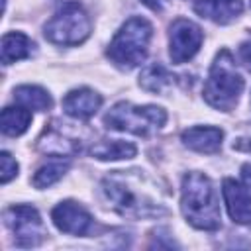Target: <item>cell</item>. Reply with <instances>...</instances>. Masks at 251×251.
Instances as JSON below:
<instances>
[{
  "instance_id": "obj_1",
  "label": "cell",
  "mask_w": 251,
  "mask_h": 251,
  "mask_svg": "<svg viewBox=\"0 0 251 251\" xmlns=\"http://www.w3.org/2000/svg\"><path fill=\"white\" fill-rule=\"evenodd\" d=\"M102 190L110 206L126 218L141 220V218H155L167 214V210L147 190L141 175L112 171L102 180Z\"/></svg>"
},
{
  "instance_id": "obj_2",
  "label": "cell",
  "mask_w": 251,
  "mask_h": 251,
  "mask_svg": "<svg viewBox=\"0 0 251 251\" xmlns=\"http://www.w3.org/2000/svg\"><path fill=\"white\" fill-rule=\"evenodd\" d=\"M180 210L190 226L204 231L220 227V202L212 180L204 173H188L182 178Z\"/></svg>"
},
{
  "instance_id": "obj_3",
  "label": "cell",
  "mask_w": 251,
  "mask_h": 251,
  "mask_svg": "<svg viewBox=\"0 0 251 251\" xmlns=\"http://www.w3.org/2000/svg\"><path fill=\"white\" fill-rule=\"evenodd\" d=\"M241 90L243 78L235 69V61L227 49H222L216 55L204 82V98L212 108L229 112L237 104Z\"/></svg>"
},
{
  "instance_id": "obj_4",
  "label": "cell",
  "mask_w": 251,
  "mask_h": 251,
  "mask_svg": "<svg viewBox=\"0 0 251 251\" xmlns=\"http://www.w3.org/2000/svg\"><path fill=\"white\" fill-rule=\"evenodd\" d=\"M151 35H153V27L145 18L141 16L129 18L108 45L110 61L124 71L141 65L147 55Z\"/></svg>"
},
{
  "instance_id": "obj_5",
  "label": "cell",
  "mask_w": 251,
  "mask_h": 251,
  "mask_svg": "<svg viewBox=\"0 0 251 251\" xmlns=\"http://www.w3.org/2000/svg\"><path fill=\"white\" fill-rule=\"evenodd\" d=\"M167 122V112L159 106H133L129 102H118L104 116V124L110 129L129 131L135 135H151Z\"/></svg>"
},
{
  "instance_id": "obj_6",
  "label": "cell",
  "mask_w": 251,
  "mask_h": 251,
  "mask_svg": "<svg viewBox=\"0 0 251 251\" xmlns=\"http://www.w3.org/2000/svg\"><path fill=\"white\" fill-rule=\"evenodd\" d=\"M90 18L78 2H65L45 24L43 33L55 45H78L90 35Z\"/></svg>"
},
{
  "instance_id": "obj_7",
  "label": "cell",
  "mask_w": 251,
  "mask_h": 251,
  "mask_svg": "<svg viewBox=\"0 0 251 251\" xmlns=\"http://www.w3.org/2000/svg\"><path fill=\"white\" fill-rule=\"evenodd\" d=\"M6 226L12 229L18 247H35L45 237V227L39 212L33 206L18 204L6 210Z\"/></svg>"
},
{
  "instance_id": "obj_8",
  "label": "cell",
  "mask_w": 251,
  "mask_h": 251,
  "mask_svg": "<svg viewBox=\"0 0 251 251\" xmlns=\"http://www.w3.org/2000/svg\"><path fill=\"white\" fill-rule=\"evenodd\" d=\"M202 29L186 20V18H176L171 24V31H169V55L171 61L176 65H182L186 61H190L200 45H202Z\"/></svg>"
},
{
  "instance_id": "obj_9",
  "label": "cell",
  "mask_w": 251,
  "mask_h": 251,
  "mask_svg": "<svg viewBox=\"0 0 251 251\" xmlns=\"http://www.w3.org/2000/svg\"><path fill=\"white\" fill-rule=\"evenodd\" d=\"M51 220L57 226V229L71 235H84L92 226V216L73 200L57 204L51 212Z\"/></svg>"
},
{
  "instance_id": "obj_10",
  "label": "cell",
  "mask_w": 251,
  "mask_h": 251,
  "mask_svg": "<svg viewBox=\"0 0 251 251\" xmlns=\"http://www.w3.org/2000/svg\"><path fill=\"white\" fill-rule=\"evenodd\" d=\"M222 194L229 218L237 224H251V190L233 178H226L222 184Z\"/></svg>"
},
{
  "instance_id": "obj_11",
  "label": "cell",
  "mask_w": 251,
  "mask_h": 251,
  "mask_svg": "<svg viewBox=\"0 0 251 251\" xmlns=\"http://www.w3.org/2000/svg\"><path fill=\"white\" fill-rule=\"evenodd\" d=\"M102 106V98L98 92L90 90V88H76L71 90L65 98H63V110L67 116L76 118V120H88L92 118L98 108Z\"/></svg>"
},
{
  "instance_id": "obj_12",
  "label": "cell",
  "mask_w": 251,
  "mask_h": 251,
  "mask_svg": "<svg viewBox=\"0 0 251 251\" xmlns=\"http://www.w3.org/2000/svg\"><path fill=\"white\" fill-rule=\"evenodd\" d=\"M192 8L200 18L216 24H229L241 14L243 4L241 0H192Z\"/></svg>"
},
{
  "instance_id": "obj_13",
  "label": "cell",
  "mask_w": 251,
  "mask_h": 251,
  "mask_svg": "<svg viewBox=\"0 0 251 251\" xmlns=\"http://www.w3.org/2000/svg\"><path fill=\"white\" fill-rule=\"evenodd\" d=\"M224 133L220 127L212 126H196L182 131V143L198 153H216L222 147Z\"/></svg>"
},
{
  "instance_id": "obj_14",
  "label": "cell",
  "mask_w": 251,
  "mask_h": 251,
  "mask_svg": "<svg viewBox=\"0 0 251 251\" xmlns=\"http://www.w3.org/2000/svg\"><path fill=\"white\" fill-rule=\"evenodd\" d=\"M39 149L43 153H49V155H71V153H76L80 149V141L76 143L75 139H71L67 133H63V129H47L45 135L39 139Z\"/></svg>"
},
{
  "instance_id": "obj_15",
  "label": "cell",
  "mask_w": 251,
  "mask_h": 251,
  "mask_svg": "<svg viewBox=\"0 0 251 251\" xmlns=\"http://www.w3.org/2000/svg\"><path fill=\"white\" fill-rule=\"evenodd\" d=\"M31 39L20 31H12V33H6L2 37V63L4 65H10V63H16V61H22L25 57L31 55Z\"/></svg>"
},
{
  "instance_id": "obj_16",
  "label": "cell",
  "mask_w": 251,
  "mask_h": 251,
  "mask_svg": "<svg viewBox=\"0 0 251 251\" xmlns=\"http://www.w3.org/2000/svg\"><path fill=\"white\" fill-rule=\"evenodd\" d=\"M137 149L133 143L129 141H120V139H112V141H98L90 147V155L100 159V161H116V159H131L135 157Z\"/></svg>"
},
{
  "instance_id": "obj_17",
  "label": "cell",
  "mask_w": 251,
  "mask_h": 251,
  "mask_svg": "<svg viewBox=\"0 0 251 251\" xmlns=\"http://www.w3.org/2000/svg\"><path fill=\"white\" fill-rule=\"evenodd\" d=\"M14 100L27 108V110H37V112H45L51 108V96L47 90H43L41 86H33V84H24L18 86L14 90Z\"/></svg>"
},
{
  "instance_id": "obj_18",
  "label": "cell",
  "mask_w": 251,
  "mask_h": 251,
  "mask_svg": "<svg viewBox=\"0 0 251 251\" xmlns=\"http://www.w3.org/2000/svg\"><path fill=\"white\" fill-rule=\"evenodd\" d=\"M0 124H2V131L4 135H10V137H18L22 135L29 124H31V112L24 106H10V108H4L2 110V118H0Z\"/></svg>"
},
{
  "instance_id": "obj_19",
  "label": "cell",
  "mask_w": 251,
  "mask_h": 251,
  "mask_svg": "<svg viewBox=\"0 0 251 251\" xmlns=\"http://www.w3.org/2000/svg\"><path fill=\"white\" fill-rule=\"evenodd\" d=\"M171 75L167 73V69L159 63H151L147 65L141 75H139V86L147 92H161L169 82H171Z\"/></svg>"
},
{
  "instance_id": "obj_20",
  "label": "cell",
  "mask_w": 251,
  "mask_h": 251,
  "mask_svg": "<svg viewBox=\"0 0 251 251\" xmlns=\"http://www.w3.org/2000/svg\"><path fill=\"white\" fill-rule=\"evenodd\" d=\"M67 169H69L67 161H51V163L43 165L41 169H37V173L31 178V184L35 188H47V186L55 184L67 173Z\"/></svg>"
},
{
  "instance_id": "obj_21",
  "label": "cell",
  "mask_w": 251,
  "mask_h": 251,
  "mask_svg": "<svg viewBox=\"0 0 251 251\" xmlns=\"http://www.w3.org/2000/svg\"><path fill=\"white\" fill-rule=\"evenodd\" d=\"M0 165H2L0 180H2V184H6V182H10L18 175V163H16V159L8 151H2L0 153Z\"/></svg>"
},
{
  "instance_id": "obj_22",
  "label": "cell",
  "mask_w": 251,
  "mask_h": 251,
  "mask_svg": "<svg viewBox=\"0 0 251 251\" xmlns=\"http://www.w3.org/2000/svg\"><path fill=\"white\" fill-rule=\"evenodd\" d=\"M239 59H241L243 65L251 71V41L241 43V47H239Z\"/></svg>"
},
{
  "instance_id": "obj_23",
  "label": "cell",
  "mask_w": 251,
  "mask_h": 251,
  "mask_svg": "<svg viewBox=\"0 0 251 251\" xmlns=\"http://www.w3.org/2000/svg\"><path fill=\"white\" fill-rule=\"evenodd\" d=\"M241 176H243V182H245V186L251 190V163L243 165V169H241Z\"/></svg>"
},
{
  "instance_id": "obj_24",
  "label": "cell",
  "mask_w": 251,
  "mask_h": 251,
  "mask_svg": "<svg viewBox=\"0 0 251 251\" xmlns=\"http://www.w3.org/2000/svg\"><path fill=\"white\" fill-rule=\"evenodd\" d=\"M145 6H149V8H153V10H157L159 8V4L163 2V0H141Z\"/></svg>"
}]
</instances>
